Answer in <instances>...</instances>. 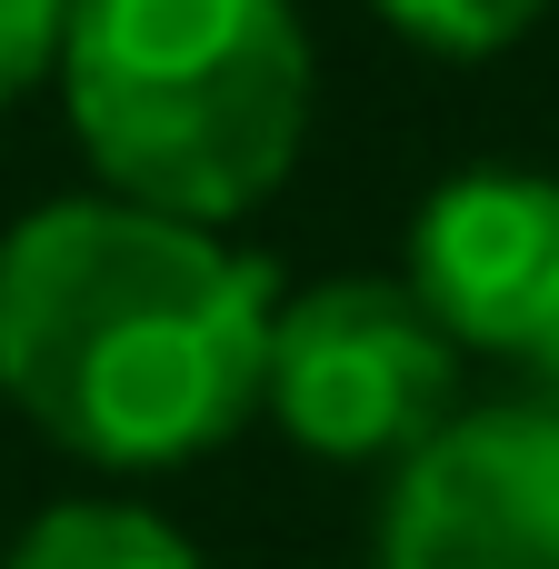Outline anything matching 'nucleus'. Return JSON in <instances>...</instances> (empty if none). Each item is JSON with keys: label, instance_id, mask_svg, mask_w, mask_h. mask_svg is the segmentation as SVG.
<instances>
[{"label": "nucleus", "instance_id": "nucleus-1", "mask_svg": "<svg viewBox=\"0 0 559 569\" xmlns=\"http://www.w3.org/2000/svg\"><path fill=\"white\" fill-rule=\"evenodd\" d=\"M270 310L260 250L70 190L0 230V400L80 470H190L260 420Z\"/></svg>", "mask_w": 559, "mask_h": 569}, {"label": "nucleus", "instance_id": "nucleus-2", "mask_svg": "<svg viewBox=\"0 0 559 569\" xmlns=\"http://www.w3.org/2000/svg\"><path fill=\"white\" fill-rule=\"evenodd\" d=\"M50 80L100 190L200 230L250 220L320 110L290 0H70Z\"/></svg>", "mask_w": 559, "mask_h": 569}, {"label": "nucleus", "instance_id": "nucleus-3", "mask_svg": "<svg viewBox=\"0 0 559 569\" xmlns=\"http://www.w3.org/2000/svg\"><path fill=\"white\" fill-rule=\"evenodd\" d=\"M460 410V350L410 300V280H310L280 290L260 350V420L330 470H390Z\"/></svg>", "mask_w": 559, "mask_h": 569}, {"label": "nucleus", "instance_id": "nucleus-4", "mask_svg": "<svg viewBox=\"0 0 559 569\" xmlns=\"http://www.w3.org/2000/svg\"><path fill=\"white\" fill-rule=\"evenodd\" d=\"M370 569H559V400L450 410L390 460Z\"/></svg>", "mask_w": 559, "mask_h": 569}, {"label": "nucleus", "instance_id": "nucleus-5", "mask_svg": "<svg viewBox=\"0 0 559 569\" xmlns=\"http://www.w3.org/2000/svg\"><path fill=\"white\" fill-rule=\"evenodd\" d=\"M410 300L470 360H530L559 320V180L550 170H450L410 220Z\"/></svg>", "mask_w": 559, "mask_h": 569}, {"label": "nucleus", "instance_id": "nucleus-6", "mask_svg": "<svg viewBox=\"0 0 559 569\" xmlns=\"http://www.w3.org/2000/svg\"><path fill=\"white\" fill-rule=\"evenodd\" d=\"M0 569H210L190 550L180 520H160L150 500H50Z\"/></svg>", "mask_w": 559, "mask_h": 569}, {"label": "nucleus", "instance_id": "nucleus-7", "mask_svg": "<svg viewBox=\"0 0 559 569\" xmlns=\"http://www.w3.org/2000/svg\"><path fill=\"white\" fill-rule=\"evenodd\" d=\"M400 40H420L430 60H500L510 40H530L550 20V0H370Z\"/></svg>", "mask_w": 559, "mask_h": 569}, {"label": "nucleus", "instance_id": "nucleus-8", "mask_svg": "<svg viewBox=\"0 0 559 569\" xmlns=\"http://www.w3.org/2000/svg\"><path fill=\"white\" fill-rule=\"evenodd\" d=\"M60 30H70V0H0V110H20L60 70Z\"/></svg>", "mask_w": 559, "mask_h": 569}, {"label": "nucleus", "instance_id": "nucleus-9", "mask_svg": "<svg viewBox=\"0 0 559 569\" xmlns=\"http://www.w3.org/2000/svg\"><path fill=\"white\" fill-rule=\"evenodd\" d=\"M520 370H530V380H540V400H559V320H550V330H540V350H530V360H520Z\"/></svg>", "mask_w": 559, "mask_h": 569}]
</instances>
